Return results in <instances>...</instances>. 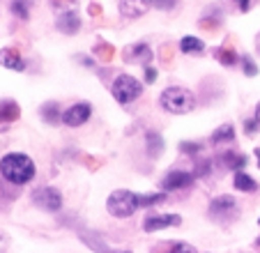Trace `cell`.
Here are the masks:
<instances>
[{
  "instance_id": "cell-1",
  "label": "cell",
  "mask_w": 260,
  "mask_h": 253,
  "mask_svg": "<svg viewBox=\"0 0 260 253\" xmlns=\"http://www.w3.org/2000/svg\"><path fill=\"white\" fill-rule=\"evenodd\" d=\"M0 175L12 184H28L35 177V161L23 152H10L0 159Z\"/></svg>"
},
{
  "instance_id": "cell-2",
  "label": "cell",
  "mask_w": 260,
  "mask_h": 253,
  "mask_svg": "<svg viewBox=\"0 0 260 253\" xmlns=\"http://www.w3.org/2000/svg\"><path fill=\"white\" fill-rule=\"evenodd\" d=\"M159 104H161L164 111L173 113V115H184V113L193 111V106H196V97H193L191 90L180 88V85H173V88H166L161 92Z\"/></svg>"
},
{
  "instance_id": "cell-3",
  "label": "cell",
  "mask_w": 260,
  "mask_h": 253,
  "mask_svg": "<svg viewBox=\"0 0 260 253\" xmlns=\"http://www.w3.org/2000/svg\"><path fill=\"white\" fill-rule=\"evenodd\" d=\"M138 207H141V205H138V194L127 191V189L113 191L106 200V209L113 216H118V219H127V216H132Z\"/></svg>"
},
{
  "instance_id": "cell-4",
  "label": "cell",
  "mask_w": 260,
  "mask_h": 253,
  "mask_svg": "<svg viewBox=\"0 0 260 253\" xmlns=\"http://www.w3.org/2000/svg\"><path fill=\"white\" fill-rule=\"evenodd\" d=\"M111 92H113L118 104H132L141 97L143 83L138 81V78H134L132 74H120L113 81V85H111Z\"/></svg>"
},
{
  "instance_id": "cell-5",
  "label": "cell",
  "mask_w": 260,
  "mask_h": 253,
  "mask_svg": "<svg viewBox=\"0 0 260 253\" xmlns=\"http://www.w3.org/2000/svg\"><path fill=\"white\" fill-rule=\"evenodd\" d=\"M237 214H240V207H237V200L233 198V196H219V198L212 200V205H210V216L212 219L233 221Z\"/></svg>"
},
{
  "instance_id": "cell-6",
  "label": "cell",
  "mask_w": 260,
  "mask_h": 253,
  "mask_svg": "<svg viewBox=\"0 0 260 253\" xmlns=\"http://www.w3.org/2000/svg\"><path fill=\"white\" fill-rule=\"evenodd\" d=\"M32 198H35V205H40L46 212H58L62 207V196H60V191L55 186H44V189L35 191Z\"/></svg>"
},
{
  "instance_id": "cell-7",
  "label": "cell",
  "mask_w": 260,
  "mask_h": 253,
  "mask_svg": "<svg viewBox=\"0 0 260 253\" xmlns=\"http://www.w3.org/2000/svg\"><path fill=\"white\" fill-rule=\"evenodd\" d=\"M90 115H92V106H90L88 102H81V104L69 106L67 111L62 113V122L67 126H83L85 122L90 120Z\"/></svg>"
},
{
  "instance_id": "cell-8",
  "label": "cell",
  "mask_w": 260,
  "mask_h": 253,
  "mask_svg": "<svg viewBox=\"0 0 260 253\" xmlns=\"http://www.w3.org/2000/svg\"><path fill=\"white\" fill-rule=\"evenodd\" d=\"M180 224H182L180 214H157V216H147V219L143 221V230L154 233V230L173 228V226H180Z\"/></svg>"
},
{
  "instance_id": "cell-9",
  "label": "cell",
  "mask_w": 260,
  "mask_h": 253,
  "mask_svg": "<svg viewBox=\"0 0 260 253\" xmlns=\"http://www.w3.org/2000/svg\"><path fill=\"white\" fill-rule=\"evenodd\" d=\"M150 60H152V51H150L147 44H143V42L127 46V51H124V62H129V65H143V67H147Z\"/></svg>"
},
{
  "instance_id": "cell-10",
  "label": "cell",
  "mask_w": 260,
  "mask_h": 253,
  "mask_svg": "<svg viewBox=\"0 0 260 253\" xmlns=\"http://www.w3.org/2000/svg\"><path fill=\"white\" fill-rule=\"evenodd\" d=\"M193 182V173L189 171H171L166 177L161 180V186L166 191H177V189H184Z\"/></svg>"
},
{
  "instance_id": "cell-11",
  "label": "cell",
  "mask_w": 260,
  "mask_h": 253,
  "mask_svg": "<svg viewBox=\"0 0 260 253\" xmlns=\"http://www.w3.org/2000/svg\"><path fill=\"white\" fill-rule=\"evenodd\" d=\"M118 7L124 19H138V16H143L152 5H150V0H120Z\"/></svg>"
},
{
  "instance_id": "cell-12",
  "label": "cell",
  "mask_w": 260,
  "mask_h": 253,
  "mask_svg": "<svg viewBox=\"0 0 260 253\" xmlns=\"http://www.w3.org/2000/svg\"><path fill=\"white\" fill-rule=\"evenodd\" d=\"M0 65L12 72H23L25 69V60L21 58V53L16 49H3L0 51Z\"/></svg>"
},
{
  "instance_id": "cell-13",
  "label": "cell",
  "mask_w": 260,
  "mask_h": 253,
  "mask_svg": "<svg viewBox=\"0 0 260 253\" xmlns=\"http://www.w3.org/2000/svg\"><path fill=\"white\" fill-rule=\"evenodd\" d=\"M55 28L60 30V33L64 35H74L76 30L81 28V19L74 12H64V14L58 16V21H55Z\"/></svg>"
},
{
  "instance_id": "cell-14",
  "label": "cell",
  "mask_w": 260,
  "mask_h": 253,
  "mask_svg": "<svg viewBox=\"0 0 260 253\" xmlns=\"http://www.w3.org/2000/svg\"><path fill=\"white\" fill-rule=\"evenodd\" d=\"M203 49H205V44H203L198 37H193V35H187V37H182V42H180V51H182V53L198 55Z\"/></svg>"
},
{
  "instance_id": "cell-15",
  "label": "cell",
  "mask_w": 260,
  "mask_h": 253,
  "mask_svg": "<svg viewBox=\"0 0 260 253\" xmlns=\"http://www.w3.org/2000/svg\"><path fill=\"white\" fill-rule=\"evenodd\" d=\"M210 141L214 143V145H223V143H233L235 141V129H233L231 124H223L219 126L214 134L210 136Z\"/></svg>"
},
{
  "instance_id": "cell-16",
  "label": "cell",
  "mask_w": 260,
  "mask_h": 253,
  "mask_svg": "<svg viewBox=\"0 0 260 253\" xmlns=\"http://www.w3.org/2000/svg\"><path fill=\"white\" fill-rule=\"evenodd\" d=\"M235 189L237 191H244V194H253V191L258 189V182H253V177L240 171L235 175Z\"/></svg>"
},
{
  "instance_id": "cell-17",
  "label": "cell",
  "mask_w": 260,
  "mask_h": 253,
  "mask_svg": "<svg viewBox=\"0 0 260 253\" xmlns=\"http://www.w3.org/2000/svg\"><path fill=\"white\" fill-rule=\"evenodd\" d=\"M42 120H44L46 124H58V122L62 120V115H60V111H58V104H53V102L44 104V106H42Z\"/></svg>"
},
{
  "instance_id": "cell-18",
  "label": "cell",
  "mask_w": 260,
  "mask_h": 253,
  "mask_svg": "<svg viewBox=\"0 0 260 253\" xmlns=\"http://www.w3.org/2000/svg\"><path fill=\"white\" fill-rule=\"evenodd\" d=\"M216 60H219L221 65H226V67H235V65L240 62V55L233 49H216Z\"/></svg>"
},
{
  "instance_id": "cell-19",
  "label": "cell",
  "mask_w": 260,
  "mask_h": 253,
  "mask_svg": "<svg viewBox=\"0 0 260 253\" xmlns=\"http://www.w3.org/2000/svg\"><path fill=\"white\" fill-rule=\"evenodd\" d=\"M30 0H12V12H14V16H19L21 21H28L30 16Z\"/></svg>"
},
{
  "instance_id": "cell-20",
  "label": "cell",
  "mask_w": 260,
  "mask_h": 253,
  "mask_svg": "<svg viewBox=\"0 0 260 253\" xmlns=\"http://www.w3.org/2000/svg\"><path fill=\"white\" fill-rule=\"evenodd\" d=\"M166 200V194H161V191H157V194H145L141 196L138 194V205L141 207H152V205H159Z\"/></svg>"
},
{
  "instance_id": "cell-21",
  "label": "cell",
  "mask_w": 260,
  "mask_h": 253,
  "mask_svg": "<svg viewBox=\"0 0 260 253\" xmlns=\"http://www.w3.org/2000/svg\"><path fill=\"white\" fill-rule=\"evenodd\" d=\"M223 161H228V168H235L237 173H240V168H244L246 166V156L244 154H235V152H231V154H223Z\"/></svg>"
},
{
  "instance_id": "cell-22",
  "label": "cell",
  "mask_w": 260,
  "mask_h": 253,
  "mask_svg": "<svg viewBox=\"0 0 260 253\" xmlns=\"http://www.w3.org/2000/svg\"><path fill=\"white\" fill-rule=\"evenodd\" d=\"M161 145H164V141L159 134H152V132L147 134V147H150L152 154H159V152H161Z\"/></svg>"
},
{
  "instance_id": "cell-23",
  "label": "cell",
  "mask_w": 260,
  "mask_h": 253,
  "mask_svg": "<svg viewBox=\"0 0 260 253\" xmlns=\"http://www.w3.org/2000/svg\"><path fill=\"white\" fill-rule=\"evenodd\" d=\"M240 62H242V69H244L246 76H255V74H258V67H255V62L249 55H240Z\"/></svg>"
},
{
  "instance_id": "cell-24",
  "label": "cell",
  "mask_w": 260,
  "mask_h": 253,
  "mask_svg": "<svg viewBox=\"0 0 260 253\" xmlns=\"http://www.w3.org/2000/svg\"><path fill=\"white\" fill-rule=\"evenodd\" d=\"M150 5L157 10H173L177 5V0H150Z\"/></svg>"
},
{
  "instance_id": "cell-25",
  "label": "cell",
  "mask_w": 260,
  "mask_h": 253,
  "mask_svg": "<svg viewBox=\"0 0 260 253\" xmlns=\"http://www.w3.org/2000/svg\"><path fill=\"white\" fill-rule=\"evenodd\" d=\"M168 253H196V251H193V246H191V244L177 242V244H173V246H171V251H168Z\"/></svg>"
},
{
  "instance_id": "cell-26",
  "label": "cell",
  "mask_w": 260,
  "mask_h": 253,
  "mask_svg": "<svg viewBox=\"0 0 260 253\" xmlns=\"http://www.w3.org/2000/svg\"><path fill=\"white\" fill-rule=\"evenodd\" d=\"M180 150H182V152H187V154H196V152H201V150H203V145H201V143H182Z\"/></svg>"
},
{
  "instance_id": "cell-27",
  "label": "cell",
  "mask_w": 260,
  "mask_h": 253,
  "mask_svg": "<svg viewBox=\"0 0 260 253\" xmlns=\"http://www.w3.org/2000/svg\"><path fill=\"white\" fill-rule=\"evenodd\" d=\"M244 126H246L244 132H246V134H249V136H251V134H255V132H258V129H260V122H258V120H255V117H253V120H246V122H244Z\"/></svg>"
},
{
  "instance_id": "cell-28",
  "label": "cell",
  "mask_w": 260,
  "mask_h": 253,
  "mask_svg": "<svg viewBox=\"0 0 260 253\" xmlns=\"http://www.w3.org/2000/svg\"><path fill=\"white\" fill-rule=\"evenodd\" d=\"M154 81H157V69L145 67V83H154Z\"/></svg>"
},
{
  "instance_id": "cell-29",
  "label": "cell",
  "mask_w": 260,
  "mask_h": 253,
  "mask_svg": "<svg viewBox=\"0 0 260 253\" xmlns=\"http://www.w3.org/2000/svg\"><path fill=\"white\" fill-rule=\"evenodd\" d=\"M237 3V7H240L242 12H249L251 10V0H235Z\"/></svg>"
},
{
  "instance_id": "cell-30",
  "label": "cell",
  "mask_w": 260,
  "mask_h": 253,
  "mask_svg": "<svg viewBox=\"0 0 260 253\" xmlns=\"http://www.w3.org/2000/svg\"><path fill=\"white\" fill-rule=\"evenodd\" d=\"M81 62H83L85 67H92V65H94V60H90V58H81Z\"/></svg>"
},
{
  "instance_id": "cell-31",
  "label": "cell",
  "mask_w": 260,
  "mask_h": 253,
  "mask_svg": "<svg viewBox=\"0 0 260 253\" xmlns=\"http://www.w3.org/2000/svg\"><path fill=\"white\" fill-rule=\"evenodd\" d=\"M253 117L260 122V102H258V106H255V115H253Z\"/></svg>"
},
{
  "instance_id": "cell-32",
  "label": "cell",
  "mask_w": 260,
  "mask_h": 253,
  "mask_svg": "<svg viewBox=\"0 0 260 253\" xmlns=\"http://www.w3.org/2000/svg\"><path fill=\"white\" fill-rule=\"evenodd\" d=\"M255 159H258V168H260V147L255 150Z\"/></svg>"
},
{
  "instance_id": "cell-33",
  "label": "cell",
  "mask_w": 260,
  "mask_h": 253,
  "mask_svg": "<svg viewBox=\"0 0 260 253\" xmlns=\"http://www.w3.org/2000/svg\"><path fill=\"white\" fill-rule=\"evenodd\" d=\"M258 246H260V239H258Z\"/></svg>"
},
{
  "instance_id": "cell-34",
  "label": "cell",
  "mask_w": 260,
  "mask_h": 253,
  "mask_svg": "<svg viewBox=\"0 0 260 253\" xmlns=\"http://www.w3.org/2000/svg\"><path fill=\"white\" fill-rule=\"evenodd\" d=\"M258 224H260V219H258Z\"/></svg>"
}]
</instances>
